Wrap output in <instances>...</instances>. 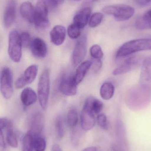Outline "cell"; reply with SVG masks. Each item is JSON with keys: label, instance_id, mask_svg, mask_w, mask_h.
Here are the masks:
<instances>
[{"label": "cell", "instance_id": "obj_1", "mask_svg": "<svg viewBox=\"0 0 151 151\" xmlns=\"http://www.w3.org/2000/svg\"><path fill=\"white\" fill-rule=\"evenodd\" d=\"M150 50H151V39H137L123 44L117 51L116 57L120 58L139 51Z\"/></svg>", "mask_w": 151, "mask_h": 151}, {"label": "cell", "instance_id": "obj_2", "mask_svg": "<svg viewBox=\"0 0 151 151\" xmlns=\"http://www.w3.org/2000/svg\"><path fill=\"white\" fill-rule=\"evenodd\" d=\"M50 91V72L45 69L40 76L38 85V96L39 103L42 110H47Z\"/></svg>", "mask_w": 151, "mask_h": 151}, {"label": "cell", "instance_id": "obj_3", "mask_svg": "<svg viewBox=\"0 0 151 151\" xmlns=\"http://www.w3.org/2000/svg\"><path fill=\"white\" fill-rule=\"evenodd\" d=\"M103 12L112 15L118 21H125L131 18L134 13V8L126 4L108 5L103 8Z\"/></svg>", "mask_w": 151, "mask_h": 151}, {"label": "cell", "instance_id": "obj_4", "mask_svg": "<svg viewBox=\"0 0 151 151\" xmlns=\"http://www.w3.org/2000/svg\"><path fill=\"white\" fill-rule=\"evenodd\" d=\"M22 48L20 34L16 30L11 31L9 35L8 53L13 62H20L22 57Z\"/></svg>", "mask_w": 151, "mask_h": 151}, {"label": "cell", "instance_id": "obj_5", "mask_svg": "<svg viewBox=\"0 0 151 151\" xmlns=\"http://www.w3.org/2000/svg\"><path fill=\"white\" fill-rule=\"evenodd\" d=\"M0 91L6 99H10L13 93V76L10 68H3L0 73Z\"/></svg>", "mask_w": 151, "mask_h": 151}, {"label": "cell", "instance_id": "obj_6", "mask_svg": "<svg viewBox=\"0 0 151 151\" xmlns=\"http://www.w3.org/2000/svg\"><path fill=\"white\" fill-rule=\"evenodd\" d=\"M48 7L45 0H38L35 7L34 23L36 27L45 28L49 25L48 18Z\"/></svg>", "mask_w": 151, "mask_h": 151}, {"label": "cell", "instance_id": "obj_7", "mask_svg": "<svg viewBox=\"0 0 151 151\" xmlns=\"http://www.w3.org/2000/svg\"><path fill=\"white\" fill-rule=\"evenodd\" d=\"M140 86L142 89L151 93V56L144 59L140 75Z\"/></svg>", "mask_w": 151, "mask_h": 151}, {"label": "cell", "instance_id": "obj_8", "mask_svg": "<svg viewBox=\"0 0 151 151\" xmlns=\"http://www.w3.org/2000/svg\"><path fill=\"white\" fill-rule=\"evenodd\" d=\"M87 52V38L85 35L80 37L76 43L73 53V64L77 66L83 61Z\"/></svg>", "mask_w": 151, "mask_h": 151}, {"label": "cell", "instance_id": "obj_9", "mask_svg": "<svg viewBox=\"0 0 151 151\" xmlns=\"http://www.w3.org/2000/svg\"><path fill=\"white\" fill-rule=\"evenodd\" d=\"M38 70V66L36 65H32L27 68L23 74L16 81V88H22L32 83L36 78Z\"/></svg>", "mask_w": 151, "mask_h": 151}, {"label": "cell", "instance_id": "obj_10", "mask_svg": "<svg viewBox=\"0 0 151 151\" xmlns=\"http://www.w3.org/2000/svg\"><path fill=\"white\" fill-rule=\"evenodd\" d=\"M17 3L16 0H8L3 16V24L6 28L10 27L16 19Z\"/></svg>", "mask_w": 151, "mask_h": 151}, {"label": "cell", "instance_id": "obj_11", "mask_svg": "<svg viewBox=\"0 0 151 151\" xmlns=\"http://www.w3.org/2000/svg\"><path fill=\"white\" fill-rule=\"evenodd\" d=\"M96 123L95 114L88 107L83 106L81 114V124L83 130L91 129Z\"/></svg>", "mask_w": 151, "mask_h": 151}, {"label": "cell", "instance_id": "obj_12", "mask_svg": "<svg viewBox=\"0 0 151 151\" xmlns=\"http://www.w3.org/2000/svg\"><path fill=\"white\" fill-rule=\"evenodd\" d=\"M140 62V58L138 57L133 56L129 58L113 71V74L114 76L122 75L129 72L136 68Z\"/></svg>", "mask_w": 151, "mask_h": 151}, {"label": "cell", "instance_id": "obj_13", "mask_svg": "<svg viewBox=\"0 0 151 151\" xmlns=\"http://www.w3.org/2000/svg\"><path fill=\"white\" fill-rule=\"evenodd\" d=\"M30 47L32 54L35 57L43 58L47 56V45L45 41L41 38H36L32 40Z\"/></svg>", "mask_w": 151, "mask_h": 151}, {"label": "cell", "instance_id": "obj_14", "mask_svg": "<svg viewBox=\"0 0 151 151\" xmlns=\"http://www.w3.org/2000/svg\"><path fill=\"white\" fill-rule=\"evenodd\" d=\"M44 119L43 115L40 113H36L33 116L31 120L29 132L33 137L40 136L44 128Z\"/></svg>", "mask_w": 151, "mask_h": 151}, {"label": "cell", "instance_id": "obj_15", "mask_svg": "<svg viewBox=\"0 0 151 151\" xmlns=\"http://www.w3.org/2000/svg\"><path fill=\"white\" fill-rule=\"evenodd\" d=\"M77 84L76 83L73 76L65 77L62 80L59 89L61 93L67 96H73L77 92Z\"/></svg>", "mask_w": 151, "mask_h": 151}, {"label": "cell", "instance_id": "obj_16", "mask_svg": "<svg viewBox=\"0 0 151 151\" xmlns=\"http://www.w3.org/2000/svg\"><path fill=\"white\" fill-rule=\"evenodd\" d=\"M66 29L63 26L58 25L50 32V41L54 45L60 46L63 44L66 37Z\"/></svg>", "mask_w": 151, "mask_h": 151}, {"label": "cell", "instance_id": "obj_17", "mask_svg": "<svg viewBox=\"0 0 151 151\" xmlns=\"http://www.w3.org/2000/svg\"><path fill=\"white\" fill-rule=\"evenodd\" d=\"M91 14V9L89 7H85L79 11L73 18V24L81 28H84L88 24Z\"/></svg>", "mask_w": 151, "mask_h": 151}, {"label": "cell", "instance_id": "obj_18", "mask_svg": "<svg viewBox=\"0 0 151 151\" xmlns=\"http://www.w3.org/2000/svg\"><path fill=\"white\" fill-rule=\"evenodd\" d=\"M20 13L22 17L30 23H34L35 8L29 1H25L20 5Z\"/></svg>", "mask_w": 151, "mask_h": 151}, {"label": "cell", "instance_id": "obj_19", "mask_svg": "<svg viewBox=\"0 0 151 151\" xmlns=\"http://www.w3.org/2000/svg\"><path fill=\"white\" fill-rule=\"evenodd\" d=\"M37 96L35 91L30 88L23 90L20 95V100L25 106H29L34 104L37 101Z\"/></svg>", "mask_w": 151, "mask_h": 151}, {"label": "cell", "instance_id": "obj_20", "mask_svg": "<svg viewBox=\"0 0 151 151\" xmlns=\"http://www.w3.org/2000/svg\"><path fill=\"white\" fill-rule=\"evenodd\" d=\"M91 66L92 62L90 61H84L80 64L73 76L74 81L77 85L83 81Z\"/></svg>", "mask_w": 151, "mask_h": 151}, {"label": "cell", "instance_id": "obj_21", "mask_svg": "<svg viewBox=\"0 0 151 151\" xmlns=\"http://www.w3.org/2000/svg\"><path fill=\"white\" fill-rule=\"evenodd\" d=\"M84 106L90 108L95 114H99L104 106L103 102L93 97L88 98L85 101Z\"/></svg>", "mask_w": 151, "mask_h": 151}, {"label": "cell", "instance_id": "obj_22", "mask_svg": "<svg viewBox=\"0 0 151 151\" xmlns=\"http://www.w3.org/2000/svg\"><path fill=\"white\" fill-rule=\"evenodd\" d=\"M114 92V87L111 82L103 83L100 89V95L103 99L108 100L113 96Z\"/></svg>", "mask_w": 151, "mask_h": 151}, {"label": "cell", "instance_id": "obj_23", "mask_svg": "<svg viewBox=\"0 0 151 151\" xmlns=\"http://www.w3.org/2000/svg\"><path fill=\"white\" fill-rule=\"evenodd\" d=\"M135 24L136 28L140 30L151 29V19L145 13L137 19Z\"/></svg>", "mask_w": 151, "mask_h": 151}, {"label": "cell", "instance_id": "obj_24", "mask_svg": "<svg viewBox=\"0 0 151 151\" xmlns=\"http://www.w3.org/2000/svg\"><path fill=\"white\" fill-rule=\"evenodd\" d=\"M68 125L72 128L75 127L78 122V113L75 107H72L68 111L67 116Z\"/></svg>", "mask_w": 151, "mask_h": 151}, {"label": "cell", "instance_id": "obj_25", "mask_svg": "<svg viewBox=\"0 0 151 151\" xmlns=\"http://www.w3.org/2000/svg\"><path fill=\"white\" fill-rule=\"evenodd\" d=\"M6 139L8 144L12 148H16L18 146V141L13 132L12 123L6 129Z\"/></svg>", "mask_w": 151, "mask_h": 151}, {"label": "cell", "instance_id": "obj_26", "mask_svg": "<svg viewBox=\"0 0 151 151\" xmlns=\"http://www.w3.org/2000/svg\"><path fill=\"white\" fill-rule=\"evenodd\" d=\"M33 137L28 132L23 138L22 151H34Z\"/></svg>", "mask_w": 151, "mask_h": 151}, {"label": "cell", "instance_id": "obj_27", "mask_svg": "<svg viewBox=\"0 0 151 151\" xmlns=\"http://www.w3.org/2000/svg\"><path fill=\"white\" fill-rule=\"evenodd\" d=\"M12 124L11 122L6 118H0V147L4 148L5 143L4 141L3 130L7 129L8 127Z\"/></svg>", "mask_w": 151, "mask_h": 151}, {"label": "cell", "instance_id": "obj_28", "mask_svg": "<svg viewBox=\"0 0 151 151\" xmlns=\"http://www.w3.org/2000/svg\"><path fill=\"white\" fill-rule=\"evenodd\" d=\"M33 137V146L35 151H45L47 146L46 140L40 136Z\"/></svg>", "mask_w": 151, "mask_h": 151}, {"label": "cell", "instance_id": "obj_29", "mask_svg": "<svg viewBox=\"0 0 151 151\" xmlns=\"http://www.w3.org/2000/svg\"><path fill=\"white\" fill-rule=\"evenodd\" d=\"M55 126L58 136L61 138L63 137L65 133V130L63 121L61 116H58L56 119Z\"/></svg>", "mask_w": 151, "mask_h": 151}, {"label": "cell", "instance_id": "obj_30", "mask_svg": "<svg viewBox=\"0 0 151 151\" xmlns=\"http://www.w3.org/2000/svg\"><path fill=\"white\" fill-rule=\"evenodd\" d=\"M104 18V15L100 12H96L91 17L89 21V26L91 27H96L99 25Z\"/></svg>", "mask_w": 151, "mask_h": 151}, {"label": "cell", "instance_id": "obj_31", "mask_svg": "<svg viewBox=\"0 0 151 151\" xmlns=\"http://www.w3.org/2000/svg\"><path fill=\"white\" fill-rule=\"evenodd\" d=\"M90 53L91 57L96 60H101L104 56V53L102 48L99 45H93L90 50Z\"/></svg>", "mask_w": 151, "mask_h": 151}, {"label": "cell", "instance_id": "obj_32", "mask_svg": "<svg viewBox=\"0 0 151 151\" xmlns=\"http://www.w3.org/2000/svg\"><path fill=\"white\" fill-rule=\"evenodd\" d=\"M67 33L71 39H76L81 35V29L73 23L68 27Z\"/></svg>", "mask_w": 151, "mask_h": 151}, {"label": "cell", "instance_id": "obj_33", "mask_svg": "<svg viewBox=\"0 0 151 151\" xmlns=\"http://www.w3.org/2000/svg\"><path fill=\"white\" fill-rule=\"evenodd\" d=\"M20 36L22 47L27 48L30 47L32 40L29 33L26 32H23L20 34Z\"/></svg>", "mask_w": 151, "mask_h": 151}, {"label": "cell", "instance_id": "obj_34", "mask_svg": "<svg viewBox=\"0 0 151 151\" xmlns=\"http://www.w3.org/2000/svg\"><path fill=\"white\" fill-rule=\"evenodd\" d=\"M98 123L99 127L104 129H107L108 128L107 118L105 114H99L97 118Z\"/></svg>", "mask_w": 151, "mask_h": 151}, {"label": "cell", "instance_id": "obj_35", "mask_svg": "<svg viewBox=\"0 0 151 151\" xmlns=\"http://www.w3.org/2000/svg\"><path fill=\"white\" fill-rule=\"evenodd\" d=\"M93 69L96 72L98 71L102 67V63L101 60H96L94 59L93 62Z\"/></svg>", "mask_w": 151, "mask_h": 151}, {"label": "cell", "instance_id": "obj_36", "mask_svg": "<svg viewBox=\"0 0 151 151\" xmlns=\"http://www.w3.org/2000/svg\"><path fill=\"white\" fill-rule=\"evenodd\" d=\"M151 0H134L137 4L140 6H145L150 2Z\"/></svg>", "mask_w": 151, "mask_h": 151}, {"label": "cell", "instance_id": "obj_37", "mask_svg": "<svg viewBox=\"0 0 151 151\" xmlns=\"http://www.w3.org/2000/svg\"><path fill=\"white\" fill-rule=\"evenodd\" d=\"M51 151H62V150L58 145L55 144L52 146Z\"/></svg>", "mask_w": 151, "mask_h": 151}, {"label": "cell", "instance_id": "obj_38", "mask_svg": "<svg viewBox=\"0 0 151 151\" xmlns=\"http://www.w3.org/2000/svg\"><path fill=\"white\" fill-rule=\"evenodd\" d=\"M82 151H97V148L94 146H91V147L85 148Z\"/></svg>", "mask_w": 151, "mask_h": 151}, {"label": "cell", "instance_id": "obj_39", "mask_svg": "<svg viewBox=\"0 0 151 151\" xmlns=\"http://www.w3.org/2000/svg\"><path fill=\"white\" fill-rule=\"evenodd\" d=\"M55 1V2L57 4H59L62 3L64 1V0H54Z\"/></svg>", "mask_w": 151, "mask_h": 151}, {"label": "cell", "instance_id": "obj_40", "mask_svg": "<svg viewBox=\"0 0 151 151\" xmlns=\"http://www.w3.org/2000/svg\"><path fill=\"white\" fill-rule=\"evenodd\" d=\"M146 13H147V14H148V15H149V17H150V18L151 19V9L148 11L146 12Z\"/></svg>", "mask_w": 151, "mask_h": 151}, {"label": "cell", "instance_id": "obj_41", "mask_svg": "<svg viewBox=\"0 0 151 151\" xmlns=\"http://www.w3.org/2000/svg\"><path fill=\"white\" fill-rule=\"evenodd\" d=\"M98 1H99V0H88V2L89 3H92Z\"/></svg>", "mask_w": 151, "mask_h": 151}, {"label": "cell", "instance_id": "obj_42", "mask_svg": "<svg viewBox=\"0 0 151 151\" xmlns=\"http://www.w3.org/2000/svg\"><path fill=\"white\" fill-rule=\"evenodd\" d=\"M74 1H81V0H74Z\"/></svg>", "mask_w": 151, "mask_h": 151}]
</instances>
